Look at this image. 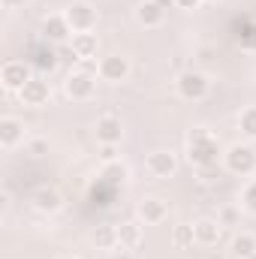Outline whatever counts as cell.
<instances>
[{
	"mask_svg": "<svg viewBox=\"0 0 256 259\" xmlns=\"http://www.w3.org/2000/svg\"><path fill=\"white\" fill-rule=\"evenodd\" d=\"M133 18H136L142 27L154 30V27H160V24L166 21V9H163L160 3H154V0H142V3L133 9Z\"/></svg>",
	"mask_w": 256,
	"mask_h": 259,
	"instance_id": "2e32d148",
	"label": "cell"
},
{
	"mask_svg": "<svg viewBox=\"0 0 256 259\" xmlns=\"http://www.w3.org/2000/svg\"><path fill=\"white\" fill-rule=\"evenodd\" d=\"M130 72H133V64H130L127 55H121V52L106 55V58H100V64H97V75H100L103 81H109V84H121V81H127Z\"/></svg>",
	"mask_w": 256,
	"mask_h": 259,
	"instance_id": "5b68a950",
	"label": "cell"
},
{
	"mask_svg": "<svg viewBox=\"0 0 256 259\" xmlns=\"http://www.w3.org/2000/svg\"><path fill=\"white\" fill-rule=\"evenodd\" d=\"M39 33H42V39L46 42H66V39H72V27H69V21H66L64 12H52V15H46L42 18V24H39Z\"/></svg>",
	"mask_w": 256,
	"mask_h": 259,
	"instance_id": "30bf717a",
	"label": "cell"
},
{
	"mask_svg": "<svg viewBox=\"0 0 256 259\" xmlns=\"http://www.w3.org/2000/svg\"><path fill=\"white\" fill-rule=\"evenodd\" d=\"M69 49H72V55H75L78 64H81V61H94L97 52H100V39H97L94 30H88V33H72Z\"/></svg>",
	"mask_w": 256,
	"mask_h": 259,
	"instance_id": "9a60e30c",
	"label": "cell"
},
{
	"mask_svg": "<svg viewBox=\"0 0 256 259\" xmlns=\"http://www.w3.org/2000/svg\"><path fill=\"white\" fill-rule=\"evenodd\" d=\"M238 130L247 142H256V106H244L238 115Z\"/></svg>",
	"mask_w": 256,
	"mask_h": 259,
	"instance_id": "7402d4cb",
	"label": "cell"
},
{
	"mask_svg": "<svg viewBox=\"0 0 256 259\" xmlns=\"http://www.w3.org/2000/svg\"><path fill=\"white\" fill-rule=\"evenodd\" d=\"M193 235H196L199 247H217L223 238V226L217 217H199V220H193Z\"/></svg>",
	"mask_w": 256,
	"mask_h": 259,
	"instance_id": "8fae6325",
	"label": "cell"
},
{
	"mask_svg": "<svg viewBox=\"0 0 256 259\" xmlns=\"http://www.w3.org/2000/svg\"><path fill=\"white\" fill-rule=\"evenodd\" d=\"M21 3H24V0H3L6 9H15V6H21Z\"/></svg>",
	"mask_w": 256,
	"mask_h": 259,
	"instance_id": "4dcf8cb0",
	"label": "cell"
},
{
	"mask_svg": "<svg viewBox=\"0 0 256 259\" xmlns=\"http://www.w3.org/2000/svg\"><path fill=\"white\" fill-rule=\"evenodd\" d=\"M24 154H30V157H46V154H49V139H27V142H24Z\"/></svg>",
	"mask_w": 256,
	"mask_h": 259,
	"instance_id": "484cf974",
	"label": "cell"
},
{
	"mask_svg": "<svg viewBox=\"0 0 256 259\" xmlns=\"http://www.w3.org/2000/svg\"><path fill=\"white\" fill-rule=\"evenodd\" d=\"M100 160L103 163H115L118 160V145H100Z\"/></svg>",
	"mask_w": 256,
	"mask_h": 259,
	"instance_id": "83f0119b",
	"label": "cell"
},
{
	"mask_svg": "<svg viewBox=\"0 0 256 259\" xmlns=\"http://www.w3.org/2000/svg\"><path fill=\"white\" fill-rule=\"evenodd\" d=\"M30 58H33L30 64L36 66V69H42V72H52V69L58 66V52H55L46 39H42V46H36V49L30 52Z\"/></svg>",
	"mask_w": 256,
	"mask_h": 259,
	"instance_id": "d6986e66",
	"label": "cell"
},
{
	"mask_svg": "<svg viewBox=\"0 0 256 259\" xmlns=\"http://www.w3.org/2000/svg\"><path fill=\"white\" fill-rule=\"evenodd\" d=\"M64 94L72 100V103H84L97 94V72L91 69H72L69 75L64 78Z\"/></svg>",
	"mask_w": 256,
	"mask_h": 259,
	"instance_id": "277c9868",
	"label": "cell"
},
{
	"mask_svg": "<svg viewBox=\"0 0 256 259\" xmlns=\"http://www.w3.org/2000/svg\"><path fill=\"white\" fill-rule=\"evenodd\" d=\"M136 214H139V220H142L145 226H157V223H163V220L169 217V205H166V199H160V196H145V199L139 202Z\"/></svg>",
	"mask_w": 256,
	"mask_h": 259,
	"instance_id": "4fadbf2b",
	"label": "cell"
},
{
	"mask_svg": "<svg viewBox=\"0 0 256 259\" xmlns=\"http://www.w3.org/2000/svg\"><path fill=\"white\" fill-rule=\"evenodd\" d=\"M33 208L42 211V214H55V211L64 208V199H61V193H58L55 187H39V190L33 193Z\"/></svg>",
	"mask_w": 256,
	"mask_h": 259,
	"instance_id": "ac0fdd59",
	"label": "cell"
},
{
	"mask_svg": "<svg viewBox=\"0 0 256 259\" xmlns=\"http://www.w3.org/2000/svg\"><path fill=\"white\" fill-rule=\"evenodd\" d=\"M94 244L103 250H118V226H97Z\"/></svg>",
	"mask_w": 256,
	"mask_h": 259,
	"instance_id": "603a6c76",
	"label": "cell"
},
{
	"mask_svg": "<svg viewBox=\"0 0 256 259\" xmlns=\"http://www.w3.org/2000/svg\"><path fill=\"white\" fill-rule=\"evenodd\" d=\"M94 139H97V145H121V139H124V124H121V118H115V115L97 118V124H94Z\"/></svg>",
	"mask_w": 256,
	"mask_h": 259,
	"instance_id": "7c38bea8",
	"label": "cell"
},
{
	"mask_svg": "<svg viewBox=\"0 0 256 259\" xmlns=\"http://www.w3.org/2000/svg\"><path fill=\"white\" fill-rule=\"evenodd\" d=\"M229 250H232L235 259H256V235H250V232H238V235L232 238Z\"/></svg>",
	"mask_w": 256,
	"mask_h": 259,
	"instance_id": "ffe728a7",
	"label": "cell"
},
{
	"mask_svg": "<svg viewBox=\"0 0 256 259\" xmlns=\"http://www.w3.org/2000/svg\"><path fill=\"white\" fill-rule=\"evenodd\" d=\"M223 145L217 142V136L205 127H196L187 133V160L196 169H208V166H220L223 160Z\"/></svg>",
	"mask_w": 256,
	"mask_h": 259,
	"instance_id": "6da1fadb",
	"label": "cell"
},
{
	"mask_svg": "<svg viewBox=\"0 0 256 259\" xmlns=\"http://www.w3.org/2000/svg\"><path fill=\"white\" fill-rule=\"evenodd\" d=\"M21 142H27V139H24V121H18V118H12V115L0 118V148H3V151H12V148H18Z\"/></svg>",
	"mask_w": 256,
	"mask_h": 259,
	"instance_id": "5bb4252c",
	"label": "cell"
},
{
	"mask_svg": "<svg viewBox=\"0 0 256 259\" xmlns=\"http://www.w3.org/2000/svg\"><path fill=\"white\" fill-rule=\"evenodd\" d=\"M199 6H202V0H175V9H184V12H193Z\"/></svg>",
	"mask_w": 256,
	"mask_h": 259,
	"instance_id": "f1b7e54d",
	"label": "cell"
},
{
	"mask_svg": "<svg viewBox=\"0 0 256 259\" xmlns=\"http://www.w3.org/2000/svg\"><path fill=\"white\" fill-rule=\"evenodd\" d=\"M202 3H208V0H202Z\"/></svg>",
	"mask_w": 256,
	"mask_h": 259,
	"instance_id": "e575fe53",
	"label": "cell"
},
{
	"mask_svg": "<svg viewBox=\"0 0 256 259\" xmlns=\"http://www.w3.org/2000/svg\"><path fill=\"white\" fill-rule=\"evenodd\" d=\"M223 169L229 175H238V178H247L256 172V148L250 142H235L223 151Z\"/></svg>",
	"mask_w": 256,
	"mask_h": 259,
	"instance_id": "7a4b0ae2",
	"label": "cell"
},
{
	"mask_svg": "<svg viewBox=\"0 0 256 259\" xmlns=\"http://www.w3.org/2000/svg\"><path fill=\"white\" fill-rule=\"evenodd\" d=\"M154 3H160L163 9H169V6H175V0H154Z\"/></svg>",
	"mask_w": 256,
	"mask_h": 259,
	"instance_id": "d6a6232c",
	"label": "cell"
},
{
	"mask_svg": "<svg viewBox=\"0 0 256 259\" xmlns=\"http://www.w3.org/2000/svg\"><path fill=\"white\" fill-rule=\"evenodd\" d=\"M58 259H78V256H69V253H66V256H58Z\"/></svg>",
	"mask_w": 256,
	"mask_h": 259,
	"instance_id": "836d02e7",
	"label": "cell"
},
{
	"mask_svg": "<svg viewBox=\"0 0 256 259\" xmlns=\"http://www.w3.org/2000/svg\"><path fill=\"white\" fill-rule=\"evenodd\" d=\"M145 169H148L151 178H160V181H163V178H172V175L178 172V157H175L172 151H166V148H157V151L148 154Z\"/></svg>",
	"mask_w": 256,
	"mask_h": 259,
	"instance_id": "ba28073f",
	"label": "cell"
},
{
	"mask_svg": "<svg viewBox=\"0 0 256 259\" xmlns=\"http://www.w3.org/2000/svg\"><path fill=\"white\" fill-rule=\"evenodd\" d=\"M172 244H175V250H190L193 244H196L193 223H178V226L172 229Z\"/></svg>",
	"mask_w": 256,
	"mask_h": 259,
	"instance_id": "44dd1931",
	"label": "cell"
},
{
	"mask_svg": "<svg viewBox=\"0 0 256 259\" xmlns=\"http://www.w3.org/2000/svg\"><path fill=\"white\" fill-rule=\"evenodd\" d=\"M64 15L69 21V27H72V33H88V30L97 27V9L84 0H72L64 9Z\"/></svg>",
	"mask_w": 256,
	"mask_h": 259,
	"instance_id": "52a82bcc",
	"label": "cell"
},
{
	"mask_svg": "<svg viewBox=\"0 0 256 259\" xmlns=\"http://www.w3.org/2000/svg\"><path fill=\"white\" fill-rule=\"evenodd\" d=\"M175 94L187 103H202L211 94V78L199 69H184L175 75Z\"/></svg>",
	"mask_w": 256,
	"mask_h": 259,
	"instance_id": "3957f363",
	"label": "cell"
},
{
	"mask_svg": "<svg viewBox=\"0 0 256 259\" xmlns=\"http://www.w3.org/2000/svg\"><path fill=\"white\" fill-rule=\"evenodd\" d=\"M205 259H226V256H223L220 250H208V256H205Z\"/></svg>",
	"mask_w": 256,
	"mask_h": 259,
	"instance_id": "1f68e13d",
	"label": "cell"
},
{
	"mask_svg": "<svg viewBox=\"0 0 256 259\" xmlns=\"http://www.w3.org/2000/svg\"><path fill=\"white\" fill-rule=\"evenodd\" d=\"M100 178H106L109 184H124V181H127V166H124L121 160H115V163H103Z\"/></svg>",
	"mask_w": 256,
	"mask_h": 259,
	"instance_id": "cb8c5ba5",
	"label": "cell"
},
{
	"mask_svg": "<svg viewBox=\"0 0 256 259\" xmlns=\"http://www.w3.org/2000/svg\"><path fill=\"white\" fill-rule=\"evenodd\" d=\"M241 208L256 217V178L250 184H244V190H241Z\"/></svg>",
	"mask_w": 256,
	"mask_h": 259,
	"instance_id": "d4e9b609",
	"label": "cell"
},
{
	"mask_svg": "<svg viewBox=\"0 0 256 259\" xmlns=\"http://www.w3.org/2000/svg\"><path fill=\"white\" fill-rule=\"evenodd\" d=\"M112 259H133V250H124V247H118V250L112 253Z\"/></svg>",
	"mask_w": 256,
	"mask_h": 259,
	"instance_id": "f546056e",
	"label": "cell"
},
{
	"mask_svg": "<svg viewBox=\"0 0 256 259\" xmlns=\"http://www.w3.org/2000/svg\"><path fill=\"white\" fill-rule=\"evenodd\" d=\"M142 220H127V223H118V247L124 250H136L142 244Z\"/></svg>",
	"mask_w": 256,
	"mask_h": 259,
	"instance_id": "e0dca14e",
	"label": "cell"
},
{
	"mask_svg": "<svg viewBox=\"0 0 256 259\" xmlns=\"http://www.w3.org/2000/svg\"><path fill=\"white\" fill-rule=\"evenodd\" d=\"M30 78H33V64L30 61H6L0 66V84L12 94H18Z\"/></svg>",
	"mask_w": 256,
	"mask_h": 259,
	"instance_id": "8992f818",
	"label": "cell"
},
{
	"mask_svg": "<svg viewBox=\"0 0 256 259\" xmlns=\"http://www.w3.org/2000/svg\"><path fill=\"white\" fill-rule=\"evenodd\" d=\"M18 100H21V106L39 109V106H46V103L52 100V84H49L42 75H33V78L18 91Z\"/></svg>",
	"mask_w": 256,
	"mask_h": 259,
	"instance_id": "9c48e42d",
	"label": "cell"
},
{
	"mask_svg": "<svg viewBox=\"0 0 256 259\" xmlns=\"http://www.w3.org/2000/svg\"><path fill=\"white\" fill-rule=\"evenodd\" d=\"M238 217H241V211H238V208H232V205L220 208V214H217L220 226H238Z\"/></svg>",
	"mask_w": 256,
	"mask_h": 259,
	"instance_id": "4316f807",
	"label": "cell"
}]
</instances>
